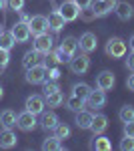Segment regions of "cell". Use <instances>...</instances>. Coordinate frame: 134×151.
I'll use <instances>...</instances> for the list:
<instances>
[{
	"instance_id": "ba28073f",
	"label": "cell",
	"mask_w": 134,
	"mask_h": 151,
	"mask_svg": "<svg viewBox=\"0 0 134 151\" xmlns=\"http://www.w3.org/2000/svg\"><path fill=\"white\" fill-rule=\"evenodd\" d=\"M28 28H30V35L32 36H38V35H42V32H48V18L42 16V14L30 16Z\"/></svg>"
},
{
	"instance_id": "b9f144b4",
	"label": "cell",
	"mask_w": 134,
	"mask_h": 151,
	"mask_svg": "<svg viewBox=\"0 0 134 151\" xmlns=\"http://www.w3.org/2000/svg\"><path fill=\"white\" fill-rule=\"evenodd\" d=\"M128 45H130V50H134V35L130 36V40H128Z\"/></svg>"
},
{
	"instance_id": "30bf717a",
	"label": "cell",
	"mask_w": 134,
	"mask_h": 151,
	"mask_svg": "<svg viewBox=\"0 0 134 151\" xmlns=\"http://www.w3.org/2000/svg\"><path fill=\"white\" fill-rule=\"evenodd\" d=\"M24 107H26V111H30L34 115H40V113L44 111V107H46L44 95H30V97L26 99Z\"/></svg>"
},
{
	"instance_id": "6da1fadb",
	"label": "cell",
	"mask_w": 134,
	"mask_h": 151,
	"mask_svg": "<svg viewBox=\"0 0 134 151\" xmlns=\"http://www.w3.org/2000/svg\"><path fill=\"white\" fill-rule=\"evenodd\" d=\"M56 52H58V60H60V63H70V58L78 52V38L66 36V38L60 42V47L56 48Z\"/></svg>"
},
{
	"instance_id": "60d3db41",
	"label": "cell",
	"mask_w": 134,
	"mask_h": 151,
	"mask_svg": "<svg viewBox=\"0 0 134 151\" xmlns=\"http://www.w3.org/2000/svg\"><path fill=\"white\" fill-rule=\"evenodd\" d=\"M28 20H30V16H28L26 12H22V10H20V22H28Z\"/></svg>"
},
{
	"instance_id": "f6af8a7d",
	"label": "cell",
	"mask_w": 134,
	"mask_h": 151,
	"mask_svg": "<svg viewBox=\"0 0 134 151\" xmlns=\"http://www.w3.org/2000/svg\"><path fill=\"white\" fill-rule=\"evenodd\" d=\"M0 32H2V24H0Z\"/></svg>"
},
{
	"instance_id": "4316f807",
	"label": "cell",
	"mask_w": 134,
	"mask_h": 151,
	"mask_svg": "<svg viewBox=\"0 0 134 151\" xmlns=\"http://www.w3.org/2000/svg\"><path fill=\"white\" fill-rule=\"evenodd\" d=\"M90 91H92V89H90L86 83H76V85L72 87V95H76V97L84 99V101H86V97L90 95Z\"/></svg>"
},
{
	"instance_id": "5bb4252c",
	"label": "cell",
	"mask_w": 134,
	"mask_h": 151,
	"mask_svg": "<svg viewBox=\"0 0 134 151\" xmlns=\"http://www.w3.org/2000/svg\"><path fill=\"white\" fill-rule=\"evenodd\" d=\"M114 83H116V79H114L112 70H102L100 75L96 77V87L102 89V91H110L112 87H114Z\"/></svg>"
},
{
	"instance_id": "ee69618b",
	"label": "cell",
	"mask_w": 134,
	"mask_h": 151,
	"mask_svg": "<svg viewBox=\"0 0 134 151\" xmlns=\"http://www.w3.org/2000/svg\"><path fill=\"white\" fill-rule=\"evenodd\" d=\"M2 8H4V0H0V10H2Z\"/></svg>"
},
{
	"instance_id": "d6a6232c",
	"label": "cell",
	"mask_w": 134,
	"mask_h": 151,
	"mask_svg": "<svg viewBox=\"0 0 134 151\" xmlns=\"http://www.w3.org/2000/svg\"><path fill=\"white\" fill-rule=\"evenodd\" d=\"M8 63H10V50L0 48V70L6 69V67H8Z\"/></svg>"
},
{
	"instance_id": "f546056e",
	"label": "cell",
	"mask_w": 134,
	"mask_h": 151,
	"mask_svg": "<svg viewBox=\"0 0 134 151\" xmlns=\"http://www.w3.org/2000/svg\"><path fill=\"white\" fill-rule=\"evenodd\" d=\"M54 135H56L60 141L66 139L68 135H70V127H68L66 123H58V125H56V129H54Z\"/></svg>"
},
{
	"instance_id": "836d02e7",
	"label": "cell",
	"mask_w": 134,
	"mask_h": 151,
	"mask_svg": "<svg viewBox=\"0 0 134 151\" xmlns=\"http://www.w3.org/2000/svg\"><path fill=\"white\" fill-rule=\"evenodd\" d=\"M6 2H8L10 10H14V12H20L24 8V0H6Z\"/></svg>"
},
{
	"instance_id": "7c38bea8",
	"label": "cell",
	"mask_w": 134,
	"mask_h": 151,
	"mask_svg": "<svg viewBox=\"0 0 134 151\" xmlns=\"http://www.w3.org/2000/svg\"><path fill=\"white\" fill-rule=\"evenodd\" d=\"M86 105L92 107V109H98V107H104L106 105V91H102V89H94V91H90V95L86 97Z\"/></svg>"
},
{
	"instance_id": "4dcf8cb0",
	"label": "cell",
	"mask_w": 134,
	"mask_h": 151,
	"mask_svg": "<svg viewBox=\"0 0 134 151\" xmlns=\"http://www.w3.org/2000/svg\"><path fill=\"white\" fill-rule=\"evenodd\" d=\"M120 149L122 151H134V137L132 135H124V139L120 141Z\"/></svg>"
},
{
	"instance_id": "9c48e42d",
	"label": "cell",
	"mask_w": 134,
	"mask_h": 151,
	"mask_svg": "<svg viewBox=\"0 0 134 151\" xmlns=\"http://www.w3.org/2000/svg\"><path fill=\"white\" fill-rule=\"evenodd\" d=\"M34 48L42 55H48L52 48H54V38L48 35V32H42V35L34 36Z\"/></svg>"
},
{
	"instance_id": "9a60e30c",
	"label": "cell",
	"mask_w": 134,
	"mask_h": 151,
	"mask_svg": "<svg viewBox=\"0 0 134 151\" xmlns=\"http://www.w3.org/2000/svg\"><path fill=\"white\" fill-rule=\"evenodd\" d=\"M44 57H46V55H42V52H38L36 48H32V50L24 52L22 67H24V69H30V67H34V65H40V63H44Z\"/></svg>"
},
{
	"instance_id": "ffe728a7",
	"label": "cell",
	"mask_w": 134,
	"mask_h": 151,
	"mask_svg": "<svg viewBox=\"0 0 134 151\" xmlns=\"http://www.w3.org/2000/svg\"><path fill=\"white\" fill-rule=\"evenodd\" d=\"M92 119H94V113L80 109V111H76V119H74V123H76V127H78V129H90Z\"/></svg>"
},
{
	"instance_id": "44dd1931",
	"label": "cell",
	"mask_w": 134,
	"mask_h": 151,
	"mask_svg": "<svg viewBox=\"0 0 134 151\" xmlns=\"http://www.w3.org/2000/svg\"><path fill=\"white\" fill-rule=\"evenodd\" d=\"M90 129L94 131V135H100V133H104V131L108 129V117H106V115H102V113L94 115V119H92V125H90Z\"/></svg>"
},
{
	"instance_id": "e575fe53",
	"label": "cell",
	"mask_w": 134,
	"mask_h": 151,
	"mask_svg": "<svg viewBox=\"0 0 134 151\" xmlns=\"http://www.w3.org/2000/svg\"><path fill=\"white\" fill-rule=\"evenodd\" d=\"M80 18H82V20H86V22H90V20H92V18H96V16H94L92 8H82V10H80Z\"/></svg>"
},
{
	"instance_id": "277c9868",
	"label": "cell",
	"mask_w": 134,
	"mask_h": 151,
	"mask_svg": "<svg viewBox=\"0 0 134 151\" xmlns=\"http://www.w3.org/2000/svg\"><path fill=\"white\" fill-rule=\"evenodd\" d=\"M90 69V57L86 52H82V55H74V57L70 58V70L74 73V75H84L86 70Z\"/></svg>"
},
{
	"instance_id": "7a4b0ae2",
	"label": "cell",
	"mask_w": 134,
	"mask_h": 151,
	"mask_svg": "<svg viewBox=\"0 0 134 151\" xmlns=\"http://www.w3.org/2000/svg\"><path fill=\"white\" fill-rule=\"evenodd\" d=\"M48 79V67L46 63H40V65H34L30 69H26V81L30 85H42V83Z\"/></svg>"
},
{
	"instance_id": "d6986e66",
	"label": "cell",
	"mask_w": 134,
	"mask_h": 151,
	"mask_svg": "<svg viewBox=\"0 0 134 151\" xmlns=\"http://www.w3.org/2000/svg\"><path fill=\"white\" fill-rule=\"evenodd\" d=\"M114 12H116V16L120 18V20H130L134 16V8L130 2H116V8H114Z\"/></svg>"
},
{
	"instance_id": "f1b7e54d",
	"label": "cell",
	"mask_w": 134,
	"mask_h": 151,
	"mask_svg": "<svg viewBox=\"0 0 134 151\" xmlns=\"http://www.w3.org/2000/svg\"><path fill=\"white\" fill-rule=\"evenodd\" d=\"M118 117H120L122 123L134 121V107H132V105H124L122 109H120V113H118Z\"/></svg>"
},
{
	"instance_id": "484cf974",
	"label": "cell",
	"mask_w": 134,
	"mask_h": 151,
	"mask_svg": "<svg viewBox=\"0 0 134 151\" xmlns=\"http://www.w3.org/2000/svg\"><path fill=\"white\" fill-rule=\"evenodd\" d=\"M44 101H46L48 107H60V105L64 103V95H62V91H56L52 95H46Z\"/></svg>"
},
{
	"instance_id": "ac0fdd59",
	"label": "cell",
	"mask_w": 134,
	"mask_h": 151,
	"mask_svg": "<svg viewBox=\"0 0 134 151\" xmlns=\"http://www.w3.org/2000/svg\"><path fill=\"white\" fill-rule=\"evenodd\" d=\"M48 28L52 30V32H60L62 28H64V24H66V20H64V16L60 14L58 10H54V12H50L48 16Z\"/></svg>"
},
{
	"instance_id": "7bdbcfd3",
	"label": "cell",
	"mask_w": 134,
	"mask_h": 151,
	"mask_svg": "<svg viewBox=\"0 0 134 151\" xmlns=\"http://www.w3.org/2000/svg\"><path fill=\"white\" fill-rule=\"evenodd\" d=\"M4 97V89H2V85H0V99Z\"/></svg>"
},
{
	"instance_id": "5b68a950",
	"label": "cell",
	"mask_w": 134,
	"mask_h": 151,
	"mask_svg": "<svg viewBox=\"0 0 134 151\" xmlns=\"http://www.w3.org/2000/svg\"><path fill=\"white\" fill-rule=\"evenodd\" d=\"M116 2H118V0H94V2L90 4V8H92V12H94L96 18H100V16L110 14V12L116 8Z\"/></svg>"
},
{
	"instance_id": "8d00e7d4",
	"label": "cell",
	"mask_w": 134,
	"mask_h": 151,
	"mask_svg": "<svg viewBox=\"0 0 134 151\" xmlns=\"http://www.w3.org/2000/svg\"><path fill=\"white\" fill-rule=\"evenodd\" d=\"M124 135H132V137H134V121L124 123Z\"/></svg>"
},
{
	"instance_id": "4fadbf2b",
	"label": "cell",
	"mask_w": 134,
	"mask_h": 151,
	"mask_svg": "<svg viewBox=\"0 0 134 151\" xmlns=\"http://www.w3.org/2000/svg\"><path fill=\"white\" fill-rule=\"evenodd\" d=\"M12 36H14V40L16 42H26L28 38H30V28H28V22H16L12 26Z\"/></svg>"
},
{
	"instance_id": "8fae6325",
	"label": "cell",
	"mask_w": 134,
	"mask_h": 151,
	"mask_svg": "<svg viewBox=\"0 0 134 151\" xmlns=\"http://www.w3.org/2000/svg\"><path fill=\"white\" fill-rule=\"evenodd\" d=\"M96 45H98V38H96L94 32H84L78 38V48L82 52H86V55H90L92 50H96Z\"/></svg>"
},
{
	"instance_id": "1f68e13d",
	"label": "cell",
	"mask_w": 134,
	"mask_h": 151,
	"mask_svg": "<svg viewBox=\"0 0 134 151\" xmlns=\"http://www.w3.org/2000/svg\"><path fill=\"white\" fill-rule=\"evenodd\" d=\"M42 91H44V97H46V95H52V93H56V91H60V87H58L56 81H48V83L44 81V89H42Z\"/></svg>"
},
{
	"instance_id": "8992f818",
	"label": "cell",
	"mask_w": 134,
	"mask_h": 151,
	"mask_svg": "<svg viewBox=\"0 0 134 151\" xmlns=\"http://www.w3.org/2000/svg\"><path fill=\"white\" fill-rule=\"evenodd\" d=\"M58 12L64 16L66 22H72V20H76V18L80 16V8H78V4H76L74 0H64V2L60 4Z\"/></svg>"
},
{
	"instance_id": "d4e9b609",
	"label": "cell",
	"mask_w": 134,
	"mask_h": 151,
	"mask_svg": "<svg viewBox=\"0 0 134 151\" xmlns=\"http://www.w3.org/2000/svg\"><path fill=\"white\" fill-rule=\"evenodd\" d=\"M84 105H86V101L80 99V97H76V95H70L66 99V107L70 111H80V109H84Z\"/></svg>"
},
{
	"instance_id": "603a6c76",
	"label": "cell",
	"mask_w": 134,
	"mask_h": 151,
	"mask_svg": "<svg viewBox=\"0 0 134 151\" xmlns=\"http://www.w3.org/2000/svg\"><path fill=\"white\" fill-rule=\"evenodd\" d=\"M16 113L12 111V109H4L2 113H0V125L2 127H8V129H12L14 125H16Z\"/></svg>"
},
{
	"instance_id": "83f0119b",
	"label": "cell",
	"mask_w": 134,
	"mask_h": 151,
	"mask_svg": "<svg viewBox=\"0 0 134 151\" xmlns=\"http://www.w3.org/2000/svg\"><path fill=\"white\" fill-rule=\"evenodd\" d=\"M16 45V40H14V36L12 32H0V48H4V50H10L12 47Z\"/></svg>"
},
{
	"instance_id": "e0dca14e",
	"label": "cell",
	"mask_w": 134,
	"mask_h": 151,
	"mask_svg": "<svg viewBox=\"0 0 134 151\" xmlns=\"http://www.w3.org/2000/svg\"><path fill=\"white\" fill-rule=\"evenodd\" d=\"M16 141H18V137H16V133H14L12 129L4 127L0 131V147H2V149H12V147L16 145Z\"/></svg>"
},
{
	"instance_id": "3957f363",
	"label": "cell",
	"mask_w": 134,
	"mask_h": 151,
	"mask_svg": "<svg viewBox=\"0 0 134 151\" xmlns=\"http://www.w3.org/2000/svg\"><path fill=\"white\" fill-rule=\"evenodd\" d=\"M106 55L112 58H122L126 55V42H124L122 38H118V36H112L110 40L106 42Z\"/></svg>"
},
{
	"instance_id": "52a82bcc",
	"label": "cell",
	"mask_w": 134,
	"mask_h": 151,
	"mask_svg": "<svg viewBox=\"0 0 134 151\" xmlns=\"http://www.w3.org/2000/svg\"><path fill=\"white\" fill-rule=\"evenodd\" d=\"M36 125H38L36 115L30 113V111H24V113H20V115L16 117V127L20 129V131H26V133H28V131H34Z\"/></svg>"
},
{
	"instance_id": "2e32d148",
	"label": "cell",
	"mask_w": 134,
	"mask_h": 151,
	"mask_svg": "<svg viewBox=\"0 0 134 151\" xmlns=\"http://www.w3.org/2000/svg\"><path fill=\"white\" fill-rule=\"evenodd\" d=\"M60 123V119H58V115L56 113H52V111H48V113H40V127L44 129V131H54L56 125Z\"/></svg>"
},
{
	"instance_id": "d590c367",
	"label": "cell",
	"mask_w": 134,
	"mask_h": 151,
	"mask_svg": "<svg viewBox=\"0 0 134 151\" xmlns=\"http://www.w3.org/2000/svg\"><path fill=\"white\" fill-rule=\"evenodd\" d=\"M60 79V70L58 69H48V81H58Z\"/></svg>"
},
{
	"instance_id": "74e56055",
	"label": "cell",
	"mask_w": 134,
	"mask_h": 151,
	"mask_svg": "<svg viewBox=\"0 0 134 151\" xmlns=\"http://www.w3.org/2000/svg\"><path fill=\"white\" fill-rule=\"evenodd\" d=\"M76 4H78V8L82 10V8H90V4L94 2V0H74Z\"/></svg>"
},
{
	"instance_id": "ab89813d",
	"label": "cell",
	"mask_w": 134,
	"mask_h": 151,
	"mask_svg": "<svg viewBox=\"0 0 134 151\" xmlns=\"http://www.w3.org/2000/svg\"><path fill=\"white\" fill-rule=\"evenodd\" d=\"M126 87L130 91H134V70H132V75H128V79H126Z\"/></svg>"
},
{
	"instance_id": "f35d334b",
	"label": "cell",
	"mask_w": 134,
	"mask_h": 151,
	"mask_svg": "<svg viewBox=\"0 0 134 151\" xmlns=\"http://www.w3.org/2000/svg\"><path fill=\"white\" fill-rule=\"evenodd\" d=\"M126 67H128L130 70H134V50L128 55V58H126Z\"/></svg>"
},
{
	"instance_id": "7402d4cb",
	"label": "cell",
	"mask_w": 134,
	"mask_h": 151,
	"mask_svg": "<svg viewBox=\"0 0 134 151\" xmlns=\"http://www.w3.org/2000/svg\"><path fill=\"white\" fill-rule=\"evenodd\" d=\"M90 149H96V151H110L112 149V143H110V139L108 137H104V135H94L92 137V141H90Z\"/></svg>"
},
{
	"instance_id": "cb8c5ba5",
	"label": "cell",
	"mask_w": 134,
	"mask_h": 151,
	"mask_svg": "<svg viewBox=\"0 0 134 151\" xmlns=\"http://www.w3.org/2000/svg\"><path fill=\"white\" fill-rule=\"evenodd\" d=\"M42 149H44V151H60V149H62V143H60V139H58L56 135H52V137H46V139H44Z\"/></svg>"
}]
</instances>
